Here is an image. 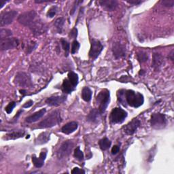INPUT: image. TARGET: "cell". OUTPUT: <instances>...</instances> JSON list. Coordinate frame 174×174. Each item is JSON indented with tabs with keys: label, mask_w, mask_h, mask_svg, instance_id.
<instances>
[{
	"label": "cell",
	"mask_w": 174,
	"mask_h": 174,
	"mask_svg": "<svg viewBox=\"0 0 174 174\" xmlns=\"http://www.w3.org/2000/svg\"><path fill=\"white\" fill-rule=\"evenodd\" d=\"M40 20V18L34 10L26 12L19 15L18 17V21L21 25L29 27L31 29L36 25V23Z\"/></svg>",
	"instance_id": "cell-1"
},
{
	"label": "cell",
	"mask_w": 174,
	"mask_h": 174,
	"mask_svg": "<svg viewBox=\"0 0 174 174\" xmlns=\"http://www.w3.org/2000/svg\"><path fill=\"white\" fill-rule=\"evenodd\" d=\"M125 100L129 105L136 108L143 105L144 102V96L139 92H136L133 90H125Z\"/></svg>",
	"instance_id": "cell-2"
},
{
	"label": "cell",
	"mask_w": 174,
	"mask_h": 174,
	"mask_svg": "<svg viewBox=\"0 0 174 174\" xmlns=\"http://www.w3.org/2000/svg\"><path fill=\"white\" fill-rule=\"evenodd\" d=\"M62 119L61 117V114L57 110L50 113L49 115L46 117L44 119L41 121L38 125L39 129H46L53 127L60 123Z\"/></svg>",
	"instance_id": "cell-3"
},
{
	"label": "cell",
	"mask_w": 174,
	"mask_h": 174,
	"mask_svg": "<svg viewBox=\"0 0 174 174\" xmlns=\"http://www.w3.org/2000/svg\"><path fill=\"white\" fill-rule=\"evenodd\" d=\"M110 101V93L108 90L104 89L97 95L96 97V104L98 105V110L102 114L104 113Z\"/></svg>",
	"instance_id": "cell-4"
},
{
	"label": "cell",
	"mask_w": 174,
	"mask_h": 174,
	"mask_svg": "<svg viewBox=\"0 0 174 174\" xmlns=\"http://www.w3.org/2000/svg\"><path fill=\"white\" fill-rule=\"evenodd\" d=\"M14 82L17 86L21 87H31L33 86L31 76L25 72H18L17 74Z\"/></svg>",
	"instance_id": "cell-5"
},
{
	"label": "cell",
	"mask_w": 174,
	"mask_h": 174,
	"mask_svg": "<svg viewBox=\"0 0 174 174\" xmlns=\"http://www.w3.org/2000/svg\"><path fill=\"white\" fill-rule=\"evenodd\" d=\"M127 117V112L120 108H116L112 110L110 114V121L114 124H120L123 122Z\"/></svg>",
	"instance_id": "cell-6"
},
{
	"label": "cell",
	"mask_w": 174,
	"mask_h": 174,
	"mask_svg": "<svg viewBox=\"0 0 174 174\" xmlns=\"http://www.w3.org/2000/svg\"><path fill=\"white\" fill-rule=\"evenodd\" d=\"M150 123L154 129L159 130L165 127L166 125H167V119L163 114H153L151 116V119H150Z\"/></svg>",
	"instance_id": "cell-7"
},
{
	"label": "cell",
	"mask_w": 174,
	"mask_h": 174,
	"mask_svg": "<svg viewBox=\"0 0 174 174\" xmlns=\"http://www.w3.org/2000/svg\"><path fill=\"white\" fill-rule=\"evenodd\" d=\"M74 142L72 141L68 140L63 142L59 148L57 155L59 159H63L68 157L74 148Z\"/></svg>",
	"instance_id": "cell-8"
},
{
	"label": "cell",
	"mask_w": 174,
	"mask_h": 174,
	"mask_svg": "<svg viewBox=\"0 0 174 174\" xmlns=\"http://www.w3.org/2000/svg\"><path fill=\"white\" fill-rule=\"evenodd\" d=\"M19 45V41L16 38H7L1 39L0 40V49L2 51L14 49Z\"/></svg>",
	"instance_id": "cell-9"
},
{
	"label": "cell",
	"mask_w": 174,
	"mask_h": 174,
	"mask_svg": "<svg viewBox=\"0 0 174 174\" xmlns=\"http://www.w3.org/2000/svg\"><path fill=\"white\" fill-rule=\"evenodd\" d=\"M103 49H104V46L102 45L101 42L93 39L89 51V57L92 59H97L102 52Z\"/></svg>",
	"instance_id": "cell-10"
},
{
	"label": "cell",
	"mask_w": 174,
	"mask_h": 174,
	"mask_svg": "<svg viewBox=\"0 0 174 174\" xmlns=\"http://www.w3.org/2000/svg\"><path fill=\"white\" fill-rule=\"evenodd\" d=\"M17 14L18 13L16 10H10L2 13L0 17V25L3 27L11 24Z\"/></svg>",
	"instance_id": "cell-11"
},
{
	"label": "cell",
	"mask_w": 174,
	"mask_h": 174,
	"mask_svg": "<svg viewBox=\"0 0 174 174\" xmlns=\"http://www.w3.org/2000/svg\"><path fill=\"white\" fill-rule=\"evenodd\" d=\"M112 52L116 59L123 58L126 56V47L120 42L113 44Z\"/></svg>",
	"instance_id": "cell-12"
},
{
	"label": "cell",
	"mask_w": 174,
	"mask_h": 174,
	"mask_svg": "<svg viewBox=\"0 0 174 174\" xmlns=\"http://www.w3.org/2000/svg\"><path fill=\"white\" fill-rule=\"evenodd\" d=\"M140 125V121L137 119V118H135V119H133L131 121L129 122L127 125H126L124 126L123 130L126 135H133V133H135Z\"/></svg>",
	"instance_id": "cell-13"
},
{
	"label": "cell",
	"mask_w": 174,
	"mask_h": 174,
	"mask_svg": "<svg viewBox=\"0 0 174 174\" xmlns=\"http://www.w3.org/2000/svg\"><path fill=\"white\" fill-rule=\"evenodd\" d=\"M164 64V57L159 53H155L153 54L152 68L155 71H159Z\"/></svg>",
	"instance_id": "cell-14"
},
{
	"label": "cell",
	"mask_w": 174,
	"mask_h": 174,
	"mask_svg": "<svg viewBox=\"0 0 174 174\" xmlns=\"http://www.w3.org/2000/svg\"><path fill=\"white\" fill-rule=\"evenodd\" d=\"M66 100V96H53L47 98L46 100V104L50 106H59Z\"/></svg>",
	"instance_id": "cell-15"
},
{
	"label": "cell",
	"mask_w": 174,
	"mask_h": 174,
	"mask_svg": "<svg viewBox=\"0 0 174 174\" xmlns=\"http://www.w3.org/2000/svg\"><path fill=\"white\" fill-rule=\"evenodd\" d=\"M46 151H42L39 157H37L35 155L32 156V162L35 167L41 168L44 164V161L46 158Z\"/></svg>",
	"instance_id": "cell-16"
},
{
	"label": "cell",
	"mask_w": 174,
	"mask_h": 174,
	"mask_svg": "<svg viewBox=\"0 0 174 174\" xmlns=\"http://www.w3.org/2000/svg\"><path fill=\"white\" fill-rule=\"evenodd\" d=\"M99 3L106 10L110 12L114 11L118 6V2L116 0H103L99 2Z\"/></svg>",
	"instance_id": "cell-17"
},
{
	"label": "cell",
	"mask_w": 174,
	"mask_h": 174,
	"mask_svg": "<svg viewBox=\"0 0 174 174\" xmlns=\"http://www.w3.org/2000/svg\"><path fill=\"white\" fill-rule=\"evenodd\" d=\"M101 114V113L98 109H93L87 116L86 120L93 122V123H97L100 120Z\"/></svg>",
	"instance_id": "cell-18"
},
{
	"label": "cell",
	"mask_w": 174,
	"mask_h": 174,
	"mask_svg": "<svg viewBox=\"0 0 174 174\" xmlns=\"http://www.w3.org/2000/svg\"><path fill=\"white\" fill-rule=\"evenodd\" d=\"M78 125L76 122H74V121L70 122L63 126L61 129V131L63 133L69 135V134H71L73 132H74L75 130L78 129Z\"/></svg>",
	"instance_id": "cell-19"
},
{
	"label": "cell",
	"mask_w": 174,
	"mask_h": 174,
	"mask_svg": "<svg viewBox=\"0 0 174 174\" xmlns=\"http://www.w3.org/2000/svg\"><path fill=\"white\" fill-rule=\"evenodd\" d=\"M46 113V109H42L40 110H39L38 112H36L35 113H34L32 115H31L29 116H28L27 118H26V122H29V123H32V122H36L38 120L40 119L42 117L44 116Z\"/></svg>",
	"instance_id": "cell-20"
},
{
	"label": "cell",
	"mask_w": 174,
	"mask_h": 174,
	"mask_svg": "<svg viewBox=\"0 0 174 174\" xmlns=\"http://www.w3.org/2000/svg\"><path fill=\"white\" fill-rule=\"evenodd\" d=\"M50 133L49 132H44L39 134L38 137L35 140V144L36 145H42L46 144L50 140Z\"/></svg>",
	"instance_id": "cell-21"
},
{
	"label": "cell",
	"mask_w": 174,
	"mask_h": 174,
	"mask_svg": "<svg viewBox=\"0 0 174 174\" xmlns=\"http://www.w3.org/2000/svg\"><path fill=\"white\" fill-rule=\"evenodd\" d=\"M25 130H16V131H13L12 133H10L7 134L6 136V140H16L18 139V138L23 137L25 136Z\"/></svg>",
	"instance_id": "cell-22"
},
{
	"label": "cell",
	"mask_w": 174,
	"mask_h": 174,
	"mask_svg": "<svg viewBox=\"0 0 174 174\" xmlns=\"http://www.w3.org/2000/svg\"><path fill=\"white\" fill-rule=\"evenodd\" d=\"M92 94H93L92 90H90L89 87H84L82 90V100L86 102H89L90 100H91Z\"/></svg>",
	"instance_id": "cell-23"
},
{
	"label": "cell",
	"mask_w": 174,
	"mask_h": 174,
	"mask_svg": "<svg viewBox=\"0 0 174 174\" xmlns=\"http://www.w3.org/2000/svg\"><path fill=\"white\" fill-rule=\"evenodd\" d=\"M75 87L72 84L69 80L65 79L63 82L62 84V90L65 93H71L74 90Z\"/></svg>",
	"instance_id": "cell-24"
},
{
	"label": "cell",
	"mask_w": 174,
	"mask_h": 174,
	"mask_svg": "<svg viewBox=\"0 0 174 174\" xmlns=\"http://www.w3.org/2000/svg\"><path fill=\"white\" fill-rule=\"evenodd\" d=\"M65 19L64 18H59L54 22V27L59 33H62L63 26H64Z\"/></svg>",
	"instance_id": "cell-25"
},
{
	"label": "cell",
	"mask_w": 174,
	"mask_h": 174,
	"mask_svg": "<svg viewBox=\"0 0 174 174\" xmlns=\"http://www.w3.org/2000/svg\"><path fill=\"white\" fill-rule=\"evenodd\" d=\"M68 80L71 83H72V84L74 87H76L78 84V80H79L78 74H76V73H74L73 72H69V74H68Z\"/></svg>",
	"instance_id": "cell-26"
},
{
	"label": "cell",
	"mask_w": 174,
	"mask_h": 174,
	"mask_svg": "<svg viewBox=\"0 0 174 174\" xmlns=\"http://www.w3.org/2000/svg\"><path fill=\"white\" fill-rule=\"evenodd\" d=\"M111 141H110L108 138L104 137L100 141V146L102 150H107L110 148L111 146Z\"/></svg>",
	"instance_id": "cell-27"
},
{
	"label": "cell",
	"mask_w": 174,
	"mask_h": 174,
	"mask_svg": "<svg viewBox=\"0 0 174 174\" xmlns=\"http://www.w3.org/2000/svg\"><path fill=\"white\" fill-rule=\"evenodd\" d=\"M137 58L138 61L141 63H143L148 61V55L147 53L144 52V51H139L137 54Z\"/></svg>",
	"instance_id": "cell-28"
},
{
	"label": "cell",
	"mask_w": 174,
	"mask_h": 174,
	"mask_svg": "<svg viewBox=\"0 0 174 174\" xmlns=\"http://www.w3.org/2000/svg\"><path fill=\"white\" fill-rule=\"evenodd\" d=\"M38 46V44L34 42V41H29V42H27L26 44V53L27 54H30L31 52L35 49Z\"/></svg>",
	"instance_id": "cell-29"
},
{
	"label": "cell",
	"mask_w": 174,
	"mask_h": 174,
	"mask_svg": "<svg viewBox=\"0 0 174 174\" xmlns=\"http://www.w3.org/2000/svg\"><path fill=\"white\" fill-rule=\"evenodd\" d=\"M61 43L63 50H65V56L68 57L69 53V43L65 40V39H61Z\"/></svg>",
	"instance_id": "cell-30"
},
{
	"label": "cell",
	"mask_w": 174,
	"mask_h": 174,
	"mask_svg": "<svg viewBox=\"0 0 174 174\" xmlns=\"http://www.w3.org/2000/svg\"><path fill=\"white\" fill-rule=\"evenodd\" d=\"M118 100L123 105H126V100H125V90H120L118 91L117 93Z\"/></svg>",
	"instance_id": "cell-31"
},
{
	"label": "cell",
	"mask_w": 174,
	"mask_h": 174,
	"mask_svg": "<svg viewBox=\"0 0 174 174\" xmlns=\"http://www.w3.org/2000/svg\"><path fill=\"white\" fill-rule=\"evenodd\" d=\"M12 35H13V32L10 29L2 28L0 30V38L1 39L10 38Z\"/></svg>",
	"instance_id": "cell-32"
},
{
	"label": "cell",
	"mask_w": 174,
	"mask_h": 174,
	"mask_svg": "<svg viewBox=\"0 0 174 174\" xmlns=\"http://www.w3.org/2000/svg\"><path fill=\"white\" fill-rule=\"evenodd\" d=\"M74 156L79 161H82L84 159V154L81 151L80 147H77L74 150Z\"/></svg>",
	"instance_id": "cell-33"
},
{
	"label": "cell",
	"mask_w": 174,
	"mask_h": 174,
	"mask_svg": "<svg viewBox=\"0 0 174 174\" xmlns=\"http://www.w3.org/2000/svg\"><path fill=\"white\" fill-rule=\"evenodd\" d=\"M80 44L77 41V40H74L72 42V54H75L78 53V51L80 49Z\"/></svg>",
	"instance_id": "cell-34"
},
{
	"label": "cell",
	"mask_w": 174,
	"mask_h": 174,
	"mask_svg": "<svg viewBox=\"0 0 174 174\" xmlns=\"http://www.w3.org/2000/svg\"><path fill=\"white\" fill-rule=\"evenodd\" d=\"M57 12V6H53L49 10L48 13H47V17L50 18H53L54 16L56 14Z\"/></svg>",
	"instance_id": "cell-35"
},
{
	"label": "cell",
	"mask_w": 174,
	"mask_h": 174,
	"mask_svg": "<svg viewBox=\"0 0 174 174\" xmlns=\"http://www.w3.org/2000/svg\"><path fill=\"white\" fill-rule=\"evenodd\" d=\"M31 72L34 73H39L40 72H42V66L38 65V63L36 65H31Z\"/></svg>",
	"instance_id": "cell-36"
},
{
	"label": "cell",
	"mask_w": 174,
	"mask_h": 174,
	"mask_svg": "<svg viewBox=\"0 0 174 174\" xmlns=\"http://www.w3.org/2000/svg\"><path fill=\"white\" fill-rule=\"evenodd\" d=\"M15 106H16V103L14 101L10 102V104L6 107V109L5 110H6V112L8 114H10L12 112H13V110Z\"/></svg>",
	"instance_id": "cell-37"
},
{
	"label": "cell",
	"mask_w": 174,
	"mask_h": 174,
	"mask_svg": "<svg viewBox=\"0 0 174 174\" xmlns=\"http://www.w3.org/2000/svg\"><path fill=\"white\" fill-rule=\"evenodd\" d=\"M161 3L166 7H173L174 6V0H164V1H162Z\"/></svg>",
	"instance_id": "cell-38"
},
{
	"label": "cell",
	"mask_w": 174,
	"mask_h": 174,
	"mask_svg": "<svg viewBox=\"0 0 174 174\" xmlns=\"http://www.w3.org/2000/svg\"><path fill=\"white\" fill-rule=\"evenodd\" d=\"M69 37L71 38H73V39H76L77 38V35H78V30L76 28H74L72 31H70L69 33Z\"/></svg>",
	"instance_id": "cell-39"
},
{
	"label": "cell",
	"mask_w": 174,
	"mask_h": 174,
	"mask_svg": "<svg viewBox=\"0 0 174 174\" xmlns=\"http://www.w3.org/2000/svg\"><path fill=\"white\" fill-rule=\"evenodd\" d=\"M126 2H128L129 3H130V4H131V5L137 6V5L140 4V3H141L143 2L141 1V0H126Z\"/></svg>",
	"instance_id": "cell-40"
},
{
	"label": "cell",
	"mask_w": 174,
	"mask_h": 174,
	"mask_svg": "<svg viewBox=\"0 0 174 174\" xmlns=\"http://www.w3.org/2000/svg\"><path fill=\"white\" fill-rule=\"evenodd\" d=\"M72 173H73V174H74V173H85V171H84V170L79 169L78 167H75L72 171Z\"/></svg>",
	"instance_id": "cell-41"
},
{
	"label": "cell",
	"mask_w": 174,
	"mask_h": 174,
	"mask_svg": "<svg viewBox=\"0 0 174 174\" xmlns=\"http://www.w3.org/2000/svg\"><path fill=\"white\" fill-rule=\"evenodd\" d=\"M120 148L118 146H114L112 149V155H116V154L119 152Z\"/></svg>",
	"instance_id": "cell-42"
},
{
	"label": "cell",
	"mask_w": 174,
	"mask_h": 174,
	"mask_svg": "<svg viewBox=\"0 0 174 174\" xmlns=\"http://www.w3.org/2000/svg\"><path fill=\"white\" fill-rule=\"evenodd\" d=\"M33 104V101H31V100H29V101H27L26 102L25 104L23 105V108H30V107Z\"/></svg>",
	"instance_id": "cell-43"
},
{
	"label": "cell",
	"mask_w": 174,
	"mask_h": 174,
	"mask_svg": "<svg viewBox=\"0 0 174 174\" xmlns=\"http://www.w3.org/2000/svg\"><path fill=\"white\" fill-rule=\"evenodd\" d=\"M82 2H75V4H74V8H73V9L71 10V13H70V14H73L74 13H75V11H76V9L77 8V6H78V3H82Z\"/></svg>",
	"instance_id": "cell-44"
},
{
	"label": "cell",
	"mask_w": 174,
	"mask_h": 174,
	"mask_svg": "<svg viewBox=\"0 0 174 174\" xmlns=\"http://www.w3.org/2000/svg\"><path fill=\"white\" fill-rule=\"evenodd\" d=\"M8 2V1H4V0H0V8H2L4 4Z\"/></svg>",
	"instance_id": "cell-45"
},
{
	"label": "cell",
	"mask_w": 174,
	"mask_h": 174,
	"mask_svg": "<svg viewBox=\"0 0 174 174\" xmlns=\"http://www.w3.org/2000/svg\"><path fill=\"white\" fill-rule=\"evenodd\" d=\"M51 1L50 0H42V1H39V0H35V2L37 3H45V2H50Z\"/></svg>",
	"instance_id": "cell-46"
},
{
	"label": "cell",
	"mask_w": 174,
	"mask_h": 174,
	"mask_svg": "<svg viewBox=\"0 0 174 174\" xmlns=\"http://www.w3.org/2000/svg\"><path fill=\"white\" fill-rule=\"evenodd\" d=\"M169 58L171 59V60L173 61V51L172 50L171 52V53H170L169 54Z\"/></svg>",
	"instance_id": "cell-47"
},
{
	"label": "cell",
	"mask_w": 174,
	"mask_h": 174,
	"mask_svg": "<svg viewBox=\"0 0 174 174\" xmlns=\"http://www.w3.org/2000/svg\"><path fill=\"white\" fill-rule=\"evenodd\" d=\"M20 93H21V94L22 95H25V93H26V90H23V89H22V90H20Z\"/></svg>",
	"instance_id": "cell-48"
},
{
	"label": "cell",
	"mask_w": 174,
	"mask_h": 174,
	"mask_svg": "<svg viewBox=\"0 0 174 174\" xmlns=\"http://www.w3.org/2000/svg\"><path fill=\"white\" fill-rule=\"evenodd\" d=\"M144 70H140V72L139 74H140V75H143V74H144Z\"/></svg>",
	"instance_id": "cell-49"
}]
</instances>
